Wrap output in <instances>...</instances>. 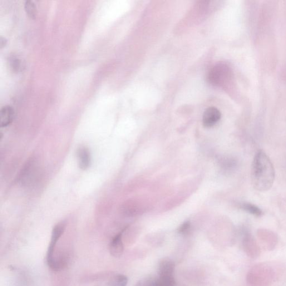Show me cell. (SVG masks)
I'll return each instance as SVG.
<instances>
[{
  "label": "cell",
  "instance_id": "cell-10",
  "mask_svg": "<svg viewBox=\"0 0 286 286\" xmlns=\"http://www.w3.org/2000/svg\"><path fill=\"white\" fill-rule=\"evenodd\" d=\"M128 278L125 275L117 274L108 280L107 286H126Z\"/></svg>",
  "mask_w": 286,
  "mask_h": 286
},
{
  "label": "cell",
  "instance_id": "cell-4",
  "mask_svg": "<svg viewBox=\"0 0 286 286\" xmlns=\"http://www.w3.org/2000/svg\"><path fill=\"white\" fill-rule=\"evenodd\" d=\"M229 78L230 71L228 67L222 64H219L212 68L209 75V81L214 86L225 85Z\"/></svg>",
  "mask_w": 286,
  "mask_h": 286
},
{
  "label": "cell",
  "instance_id": "cell-3",
  "mask_svg": "<svg viewBox=\"0 0 286 286\" xmlns=\"http://www.w3.org/2000/svg\"><path fill=\"white\" fill-rule=\"evenodd\" d=\"M66 225L64 223H60L54 227L52 233L50 244L49 245L47 254V263L49 267L54 270H56V263L55 258L54 256V251L56 247L58 241L65 231Z\"/></svg>",
  "mask_w": 286,
  "mask_h": 286
},
{
  "label": "cell",
  "instance_id": "cell-13",
  "mask_svg": "<svg viewBox=\"0 0 286 286\" xmlns=\"http://www.w3.org/2000/svg\"><path fill=\"white\" fill-rule=\"evenodd\" d=\"M136 286H162L159 277H146L138 282Z\"/></svg>",
  "mask_w": 286,
  "mask_h": 286
},
{
  "label": "cell",
  "instance_id": "cell-1",
  "mask_svg": "<svg viewBox=\"0 0 286 286\" xmlns=\"http://www.w3.org/2000/svg\"><path fill=\"white\" fill-rule=\"evenodd\" d=\"M274 166L269 156L262 150L256 153L251 166V179L254 189L261 192L271 189L275 180Z\"/></svg>",
  "mask_w": 286,
  "mask_h": 286
},
{
  "label": "cell",
  "instance_id": "cell-2",
  "mask_svg": "<svg viewBox=\"0 0 286 286\" xmlns=\"http://www.w3.org/2000/svg\"><path fill=\"white\" fill-rule=\"evenodd\" d=\"M175 263L173 260L164 259L161 261L159 268V278L162 286H175Z\"/></svg>",
  "mask_w": 286,
  "mask_h": 286
},
{
  "label": "cell",
  "instance_id": "cell-15",
  "mask_svg": "<svg viewBox=\"0 0 286 286\" xmlns=\"http://www.w3.org/2000/svg\"><path fill=\"white\" fill-rule=\"evenodd\" d=\"M7 39L6 38L1 37L0 38V48H3L7 45Z\"/></svg>",
  "mask_w": 286,
  "mask_h": 286
},
{
  "label": "cell",
  "instance_id": "cell-12",
  "mask_svg": "<svg viewBox=\"0 0 286 286\" xmlns=\"http://www.w3.org/2000/svg\"><path fill=\"white\" fill-rule=\"evenodd\" d=\"M9 66L14 72H18L21 70L22 61L15 54L10 56L9 59Z\"/></svg>",
  "mask_w": 286,
  "mask_h": 286
},
{
  "label": "cell",
  "instance_id": "cell-8",
  "mask_svg": "<svg viewBox=\"0 0 286 286\" xmlns=\"http://www.w3.org/2000/svg\"><path fill=\"white\" fill-rule=\"evenodd\" d=\"M14 110L11 106H4L0 112V124L2 127L9 126L13 122Z\"/></svg>",
  "mask_w": 286,
  "mask_h": 286
},
{
  "label": "cell",
  "instance_id": "cell-11",
  "mask_svg": "<svg viewBox=\"0 0 286 286\" xmlns=\"http://www.w3.org/2000/svg\"><path fill=\"white\" fill-rule=\"evenodd\" d=\"M25 11L28 16L33 19H36L37 16V9L36 4L31 0L26 1L24 4Z\"/></svg>",
  "mask_w": 286,
  "mask_h": 286
},
{
  "label": "cell",
  "instance_id": "cell-6",
  "mask_svg": "<svg viewBox=\"0 0 286 286\" xmlns=\"http://www.w3.org/2000/svg\"><path fill=\"white\" fill-rule=\"evenodd\" d=\"M123 231H124L116 235L112 239L110 244V254L116 258L120 257L123 253H124V246L122 240Z\"/></svg>",
  "mask_w": 286,
  "mask_h": 286
},
{
  "label": "cell",
  "instance_id": "cell-9",
  "mask_svg": "<svg viewBox=\"0 0 286 286\" xmlns=\"http://www.w3.org/2000/svg\"><path fill=\"white\" fill-rule=\"evenodd\" d=\"M241 209H242L248 213L256 217L262 216L263 214V211L259 207L251 203H245L241 205Z\"/></svg>",
  "mask_w": 286,
  "mask_h": 286
},
{
  "label": "cell",
  "instance_id": "cell-7",
  "mask_svg": "<svg viewBox=\"0 0 286 286\" xmlns=\"http://www.w3.org/2000/svg\"><path fill=\"white\" fill-rule=\"evenodd\" d=\"M78 165L82 170H86L91 164L90 152L86 147L79 148L77 152Z\"/></svg>",
  "mask_w": 286,
  "mask_h": 286
},
{
  "label": "cell",
  "instance_id": "cell-14",
  "mask_svg": "<svg viewBox=\"0 0 286 286\" xmlns=\"http://www.w3.org/2000/svg\"><path fill=\"white\" fill-rule=\"evenodd\" d=\"M191 228V223L189 221H186L181 225L179 229V232L181 234L185 235L189 232Z\"/></svg>",
  "mask_w": 286,
  "mask_h": 286
},
{
  "label": "cell",
  "instance_id": "cell-5",
  "mask_svg": "<svg viewBox=\"0 0 286 286\" xmlns=\"http://www.w3.org/2000/svg\"><path fill=\"white\" fill-rule=\"evenodd\" d=\"M221 116V113L218 108L214 107L207 108L203 118L204 126L206 127L214 126L220 120Z\"/></svg>",
  "mask_w": 286,
  "mask_h": 286
}]
</instances>
